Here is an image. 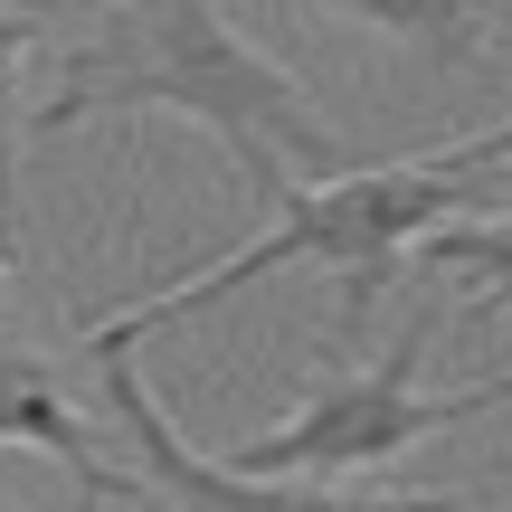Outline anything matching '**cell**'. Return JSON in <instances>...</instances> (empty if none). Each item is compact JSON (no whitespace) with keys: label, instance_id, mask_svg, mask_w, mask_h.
Returning a JSON list of instances; mask_svg holds the SVG:
<instances>
[{"label":"cell","instance_id":"52a82bcc","mask_svg":"<svg viewBox=\"0 0 512 512\" xmlns=\"http://www.w3.org/2000/svg\"><path fill=\"white\" fill-rule=\"evenodd\" d=\"M418 266H437L465 313H512V209H475V219L437 228Z\"/></svg>","mask_w":512,"mask_h":512},{"label":"cell","instance_id":"6da1fadb","mask_svg":"<svg viewBox=\"0 0 512 512\" xmlns=\"http://www.w3.org/2000/svg\"><path fill=\"white\" fill-rule=\"evenodd\" d=\"M105 114H181L238 162L256 200H294L304 181L351 171V143L294 67L219 10V0H105L48 95L29 105V133H76Z\"/></svg>","mask_w":512,"mask_h":512},{"label":"cell","instance_id":"8992f818","mask_svg":"<svg viewBox=\"0 0 512 512\" xmlns=\"http://www.w3.org/2000/svg\"><path fill=\"white\" fill-rule=\"evenodd\" d=\"M313 10L351 19V29L389 38V48H418V57H437V67H475L494 0H313Z\"/></svg>","mask_w":512,"mask_h":512},{"label":"cell","instance_id":"3957f363","mask_svg":"<svg viewBox=\"0 0 512 512\" xmlns=\"http://www.w3.org/2000/svg\"><path fill=\"white\" fill-rule=\"evenodd\" d=\"M427 342H437V313H399L380 361L332 370V380L304 389L275 427L238 437L219 465L228 475H275V484H342V475H380L408 446H427V437H446V427L484 418L494 399H512V370H494V380H475V389H418Z\"/></svg>","mask_w":512,"mask_h":512},{"label":"cell","instance_id":"ba28073f","mask_svg":"<svg viewBox=\"0 0 512 512\" xmlns=\"http://www.w3.org/2000/svg\"><path fill=\"white\" fill-rule=\"evenodd\" d=\"M38 48V10H10L0 0V247H10V200H19V133H29V95H19V67Z\"/></svg>","mask_w":512,"mask_h":512},{"label":"cell","instance_id":"9c48e42d","mask_svg":"<svg viewBox=\"0 0 512 512\" xmlns=\"http://www.w3.org/2000/svg\"><path fill=\"white\" fill-rule=\"evenodd\" d=\"M0 304H10V247H0Z\"/></svg>","mask_w":512,"mask_h":512},{"label":"cell","instance_id":"277c9868","mask_svg":"<svg viewBox=\"0 0 512 512\" xmlns=\"http://www.w3.org/2000/svg\"><path fill=\"white\" fill-rule=\"evenodd\" d=\"M95 380H105L114 427L133 437V475L143 494L181 503V512H475V494H351V484H275V475H228L219 456L171 427V408L152 399L143 361L133 351H86Z\"/></svg>","mask_w":512,"mask_h":512},{"label":"cell","instance_id":"5b68a950","mask_svg":"<svg viewBox=\"0 0 512 512\" xmlns=\"http://www.w3.org/2000/svg\"><path fill=\"white\" fill-rule=\"evenodd\" d=\"M0 446H29V456L67 465L86 503H143V475H124V465L105 456V437H95V418L76 408V389L57 380V361L29 351V342H10V332H0Z\"/></svg>","mask_w":512,"mask_h":512},{"label":"cell","instance_id":"7a4b0ae2","mask_svg":"<svg viewBox=\"0 0 512 512\" xmlns=\"http://www.w3.org/2000/svg\"><path fill=\"white\" fill-rule=\"evenodd\" d=\"M512 171V124L494 133H465L446 152H408V162H351L332 181H304L294 200H275V228H256L238 256L181 275V285H152L114 313H86V351H133L143 332L181 323V313H209L228 294H247L256 275H285V266H323L332 275V332H361L380 313V294L418 266V247L437 228L475 219L484 190Z\"/></svg>","mask_w":512,"mask_h":512}]
</instances>
